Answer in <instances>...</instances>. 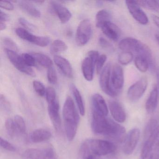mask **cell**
I'll list each match as a JSON object with an SVG mask.
<instances>
[{"mask_svg": "<svg viewBox=\"0 0 159 159\" xmlns=\"http://www.w3.org/2000/svg\"><path fill=\"white\" fill-rule=\"evenodd\" d=\"M91 126L95 134L112 138H120L125 132L124 127L119 124L93 110Z\"/></svg>", "mask_w": 159, "mask_h": 159, "instance_id": "1", "label": "cell"}, {"mask_svg": "<svg viewBox=\"0 0 159 159\" xmlns=\"http://www.w3.org/2000/svg\"><path fill=\"white\" fill-rule=\"evenodd\" d=\"M63 115L66 135L69 141H72L76 136L80 118L74 101L70 97H67L65 101Z\"/></svg>", "mask_w": 159, "mask_h": 159, "instance_id": "2", "label": "cell"}, {"mask_svg": "<svg viewBox=\"0 0 159 159\" xmlns=\"http://www.w3.org/2000/svg\"><path fill=\"white\" fill-rule=\"evenodd\" d=\"M116 150L115 145L107 140L89 139L82 144L80 153L82 156L91 154L95 156H104L114 152Z\"/></svg>", "mask_w": 159, "mask_h": 159, "instance_id": "3", "label": "cell"}, {"mask_svg": "<svg viewBox=\"0 0 159 159\" xmlns=\"http://www.w3.org/2000/svg\"><path fill=\"white\" fill-rule=\"evenodd\" d=\"M119 47L123 52H129L142 56L148 58L150 63L152 62L151 51L148 46L139 40L132 38L123 39L119 43Z\"/></svg>", "mask_w": 159, "mask_h": 159, "instance_id": "4", "label": "cell"}, {"mask_svg": "<svg viewBox=\"0 0 159 159\" xmlns=\"http://www.w3.org/2000/svg\"><path fill=\"white\" fill-rule=\"evenodd\" d=\"M124 84L123 70L120 65L114 64L111 67L110 77V87L112 97L120 93Z\"/></svg>", "mask_w": 159, "mask_h": 159, "instance_id": "5", "label": "cell"}, {"mask_svg": "<svg viewBox=\"0 0 159 159\" xmlns=\"http://www.w3.org/2000/svg\"><path fill=\"white\" fill-rule=\"evenodd\" d=\"M4 51L9 60L16 68L28 76L33 77L36 76L34 70L31 67L25 65L22 60L21 56H19L16 52L6 48H5Z\"/></svg>", "mask_w": 159, "mask_h": 159, "instance_id": "6", "label": "cell"}, {"mask_svg": "<svg viewBox=\"0 0 159 159\" xmlns=\"http://www.w3.org/2000/svg\"><path fill=\"white\" fill-rule=\"evenodd\" d=\"M92 34V25L90 20L84 19L78 26L76 35V42L79 46H84L89 42Z\"/></svg>", "mask_w": 159, "mask_h": 159, "instance_id": "7", "label": "cell"}, {"mask_svg": "<svg viewBox=\"0 0 159 159\" xmlns=\"http://www.w3.org/2000/svg\"><path fill=\"white\" fill-rule=\"evenodd\" d=\"M16 33L22 39L40 47H46L50 42V39L49 37L33 35L26 30L22 28L16 29Z\"/></svg>", "mask_w": 159, "mask_h": 159, "instance_id": "8", "label": "cell"}, {"mask_svg": "<svg viewBox=\"0 0 159 159\" xmlns=\"http://www.w3.org/2000/svg\"><path fill=\"white\" fill-rule=\"evenodd\" d=\"M148 85V79L146 77L139 79L128 89L127 93L128 99L133 102L139 100L146 92Z\"/></svg>", "mask_w": 159, "mask_h": 159, "instance_id": "9", "label": "cell"}, {"mask_svg": "<svg viewBox=\"0 0 159 159\" xmlns=\"http://www.w3.org/2000/svg\"><path fill=\"white\" fill-rule=\"evenodd\" d=\"M22 159H55V154L51 147L43 149L30 148L24 152Z\"/></svg>", "mask_w": 159, "mask_h": 159, "instance_id": "10", "label": "cell"}, {"mask_svg": "<svg viewBox=\"0 0 159 159\" xmlns=\"http://www.w3.org/2000/svg\"><path fill=\"white\" fill-rule=\"evenodd\" d=\"M125 2L129 12L136 21L142 25H147L148 23V16L136 1H126Z\"/></svg>", "mask_w": 159, "mask_h": 159, "instance_id": "11", "label": "cell"}, {"mask_svg": "<svg viewBox=\"0 0 159 159\" xmlns=\"http://www.w3.org/2000/svg\"><path fill=\"white\" fill-rule=\"evenodd\" d=\"M140 131L138 128H134L129 132L125 138L123 145L124 152L126 155L133 153L138 143Z\"/></svg>", "mask_w": 159, "mask_h": 159, "instance_id": "12", "label": "cell"}, {"mask_svg": "<svg viewBox=\"0 0 159 159\" xmlns=\"http://www.w3.org/2000/svg\"><path fill=\"white\" fill-rule=\"evenodd\" d=\"M112 65L108 63L100 72L99 84L102 91L110 96L112 97L110 87V77Z\"/></svg>", "mask_w": 159, "mask_h": 159, "instance_id": "13", "label": "cell"}, {"mask_svg": "<svg viewBox=\"0 0 159 159\" xmlns=\"http://www.w3.org/2000/svg\"><path fill=\"white\" fill-rule=\"evenodd\" d=\"M49 117L56 131L59 132L61 129V121L59 114V105L58 100L48 104Z\"/></svg>", "mask_w": 159, "mask_h": 159, "instance_id": "14", "label": "cell"}, {"mask_svg": "<svg viewBox=\"0 0 159 159\" xmlns=\"http://www.w3.org/2000/svg\"><path fill=\"white\" fill-rule=\"evenodd\" d=\"M92 110L100 115L107 117L108 114V109L105 99L101 95L95 94L92 98Z\"/></svg>", "mask_w": 159, "mask_h": 159, "instance_id": "15", "label": "cell"}, {"mask_svg": "<svg viewBox=\"0 0 159 159\" xmlns=\"http://www.w3.org/2000/svg\"><path fill=\"white\" fill-rule=\"evenodd\" d=\"M50 4L52 11L57 15L62 24H66L70 20L71 14L66 8L56 2H51Z\"/></svg>", "mask_w": 159, "mask_h": 159, "instance_id": "16", "label": "cell"}, {"mask_svg": "<svg viewBox=\"0 0 159 159\" xmlns=\"http://www.w3.org/2000/svg\"><path fill=\"white\" fill-rule=\"evenodd\" d=\"M109 108L111 116L118 122L123 123L126 119V114L120 103L114 100L109 101Z\"/></svg>", "mask_w": 159, "mask_h": 159, "instance_id": "17", "label": "cell"}, {"mask_svg": "<svg viewBox=\"0 0 159 159\" xmlns=\"http://www.w3.org/2000/svg\"><path fill=\"white\" fill-rule=\"evenodd\" d=\"M101 29L102 32L107 37L114 41H118L120 37V30L117 25L112 22L105 23Z\"/></svg>", "mask_w": 159, "mask_h": 159, "instance_id": "18", "label": "cell"}, {"mask_svg": "<svg viewBox=\"0 0 159 159\" xmlns=\"http://www.w3.org/2000/svg\"><path fill=\"white\" fill-rule=\"evenodd\" d=\"M54 61L65 76L68 78H72L73 76L72 67L66 59L60 56L56 55L54 57Z\"/></svg>", "mask_w": 159, "mask_h": 159, "instance_id": "19", "label": "cell"}, {"mask_svg": "<svg viewBox=\"0 0 159 159\" xmlns=\"http://www.w3.org/2000/svg\"><path fill=\"white\" fill-rule=\"evenodd\" d=\"M52 137V134L49 130L39 128L33 131L30 136V139L33 143H40L49 140Z\"/></svg>", "mask_w": 159, "mask_h": 159, "instance_id": "20", "label": "cell"}, {"mask_svg": "<svg viewBox=\"0 0 159 159\" xmlns=\"http://www.w3.org/2000/svg\"><path fill=\"white\" fill-rule=\"evenodd\" d=\"M158 87L155 85L152 88L146 101V109L148 113H152L155 111L158 105Z\"/></svg>", "mask_w": 159, "mask_h": 159, "instance_id": "21", "label": "cell"}, {"mask_svg": "<svg viewBox=\"0 0 159 159\" xmlns=\"http://www.w3.org/2000/svg\"><path fill=\"white\" fill-rule=\"evenodd\" d=\"M95 65L88 57H85L82 64V70L84 77L88 81L93 80Z\"/></svg>", "mask_w": 159, "mask_h": 159, "instance_id": "22", "label": "cell"}, {"mask_svg": "<svg viewBox=\"0 0 159 159\" xmlns=\"http://www.w3.org/2000/svg\"><path fill=\"white\" fill-rule=\"evenodd\" d=\"M19 6L23 11L29 15L36 18L40 17V11L29 2H19Z\"/></svg>", "mask_w": 159, "mask_h": 159, "instance_id": "23", "label": "cell"}, {"mask_svg": "<svg viewBox=\"0 0 159 159\" xmlns=\"http://www.w3.org/2000/svg\"><path fill=\"white\" fill-rule=\"evenodd\" d=\"M70 88L72 94L75 98L80 113L81 115L84 116L85 114V107L81 94L78 88L74 84H71Z\"/></svg>", "mask_w": 159, "mask_h": 159, "instance_id": "24", "label": "cell"}, {"mask_svg": "<svg viewBox=\"0 0 159 159\" xmlns=\"http://www.w3.org/2000/svg\"><path fill=\"white\" fill-rule=\"evenodd\" d=\"M111 16L108 11L106 10L99 11L96 16V26L98 28H101L105 23L111 22Z\"/></svg>", "mask_w": 159, "mask_h": 159, "instance_id": "25", "label": "cell"}, {"mask_svg": "<svg viewBox=\"0 0 159 159\" xmlns=\"http://www.w3.org/2000/svg\"><path fill=\"white\" fill-rule=\"evenodd\" d=\"M31 54L33 56L36 61L43 67L48 69L52 66L53 62L52 59L46 55L39 52L32 53Z\"/></svg>", "mask_w": 159, "mask_h": 159, "instance_id": "26", "label": "cell"}, {"mask_svg": "<svg viewBox=\"0 0 159 159\" xmlns=\"http://www.w3.org/2000/svg\"><path fill=\"white\" fill-rule=\"evenodd\" d=\"M134 64L136 67L141 72H146L150 65L148 58L142 56H137L136 57Z\"/></svg>", "mask_w": 159, "mask_h": 159, "instance_id": "27", "label": "cell"}, {"mask_svg": "<svg viewBox=\"0 0 159 159\" xmlns=\"http://www.w3.org/2000/svg\"><path fill=\"white\" fill-rule=\"evenodd\" d=\"M139 5L143 8L159 13V2L156 1H136Z\"/></svg>", "mask_w": 159, "mask_h": 159, "instance_id": "28", "label": "cell"}, {"mask_svg": "<svg viewBox=\"0 0 159 159\" xmlns=\"http://www.w3.org/2000/svg\"><path fill=\"white\" fill-rule=\"evenodd\" d=\"M67 49L66 44L61 40L54 41L50 47V52L52 54L65 52Z\"/></svg>", "mask_w": 159, "mask_h": 159, "instance_id": "29", "label": "cell"}, {"mask_svg": "<svg viewBox=\"0 0 159 159\" xmlns=\"http://www.w3.org/2000/svg\"><path fill=\"white\" fill-rule=\"evenodd\" d=\"M5 126L7 134L11 137H15L20 134L13 119L10 118L7 119L5 121Z\"/></svg>", "mask_w": 159, "mask_h": 159, "instance_id": "30", "label": "cell"}, {"mask_svg": "<svg viewBox=\"0 0 159 159\" xmlns=\"http://www.w3.org/2000/svg\"><path fill=\"white\" fill-rule=\"evenodd\" d=\"M133 54L129 52H123L119 55L118 61L121 65L126 66L130 64L134 58Z\"/></svg>", "mask_w": 159, "mask_h": 159, "instance_id": "31", "label": "cell"}, {"mask_svg": "<svg viewBox=\"0 0 159 159\" xmlns=\"http://www.w3.org/2000/svg\"><path fill=\"white\" fill-rule=\"evenodd\" d=\"M14 120L19 133L25 134L26 132V125L24 118L20 115H16L15 116Z\"/></svg>", "mask_w": 159, "mask_h": 159, "instance_id": "32", "label": "cell"}, {"mask_svg": "<svg viewBox=\"0 0 159 159\" xmlns=\"http://www.w3.org/2000/svg\"><path fill=\"white\" fill-rule=\"evenodd\" d=\"M158 126L157 122L156 121V120L152 119L149 121L144 132V137L145 139L148 137L155 131Z\"/></svg>", "mask_w": 159, "mask_h": 159, "instance_id": "33", "label": "cell"}, {"mask_svg": "<svg viewBox=\"0 0 159 159\" xmlns=\"http://www.w3.org/2000/svg\"><path fill=\"white\" fill-rule=\"evenodd\" d=\"M21 58L28 66H35L36 65V59L32 54L24 53L21 55Z\"/></svg>", "mask_w": 159, "mask_h": 159, "instance_id": "34", "label": "cell"}, {"mask_svg": "<svg viewBox=\"0 0 159 159\" xmlns=\"http://www.w3.org/2000/svg\"><path fill=\"white\" fill-rule=\"evenodd\" d=\"M47 79L50 84H55L57 82V77L55 70L52 66L48 69L47 72Z\"/></svg>", "mask_w": 159, "mask_h": 159, "instance_id": "35", "label": "cell"}, {"mask_svg": "<svg viewBox=\"0 0 159 159\" xmlns=\"http://www.w3.org/2000/svg\"><path fill=\"white\" fill-rule=\"evenodd\" d=\"M33 86L36 93L40 96L43 97L46 93V90L42 83L38 80H35L33 82Z\"/></svg>", "mask_w": 159, "mask_h": 159, "instance_id": "36", "label": "cell"}, {"mask_svg": "<svg viewBox=\"0 0 159 159\" xmlns=\"http://www.w3.org/2000/svg\"><path fill=\"white\" fill-rule=\"evenodd\" d=\"M46 98L48 104L57 100L55 90L53 87H49L46 89Z\"/></svg>", "mask_w": 159, "mask_h": 159, "instance_id": "37", "label": "cell"}, {"mask_svg": "<svg viewBox=\"0 0 159 159\" xmlns=\"http://www.w3.org/2000/svg\"><path fill=\"white\" fill-rule=\"evenodd\" d=\"M4 45L6 47V49L15 52H18V47L17 44L10 38H4L3 40Z\"/></svg>", "mask_w": 159, "mask_h": 159, "instance_id": "38", "label": "cell"}, {"mask_svg": "<svg viewBox=\"0 0 159 159\" xmlns=\"http://www.w3.org/2000/svg\"><path fill=\"white\" fill-rule=\"evenodd\" d=\"M98 42H99V45L103 49H105L106 51L111 52L114 50V48L112 44L109 42L107 39H104V38L100 37L98 40Z\"/></svg>", "mask_w": 159, "mask_h": 159, "instance_id": "39", "label": "cell"}, {"mask_svg": "<svg viewBox=\"0 0 159 159\" xmlns=\"http://www.w3.org/2000/svg\"><path fill=\"white\" fill-rule=\"evenodd\" d=\"M0 145L2 148L6 150L11 152H16L17 148L13 144H11L9 141L4 139L2 137L0 138Z\"/></svg>", "mask_w": 159, "mask_h": 159, "instance_id": "40", "label": "cell"}, {"mask_svg": "<svg viewBox=\"0 0 159 159\" xmlns=\"http://www.w3.org/2000/svg\"><path fill=\"white\" fill-rule=\"evenodd\" d=\"M107 57L106 55H101L99 56L96 63V70L98 74H99L103 70L104 64L107 61Z\"/></svg>", "mask_w": 159, "mask_h": 159, "instance_id": "41", "label": "cell"}, {"mask_svg": "<svg viewBox=\"0 0 159 159\" xmlns=\"http://www.w3.org/2000/svg\"><path fill=\"white\" fill-rule=\"evenodd\" d=\"M1 107L3 110L9 111L11 110V105L6 98L2 94L1 95Z\"/></svg>", "mask_w": 159, "mask_h": 159, "instance_id": "42", "label": "cell"}, {"mask_svg": "<svg viewBox=\"0 0 159 159\" xmlns=\"http://www.w3.org/2000/svg\"><path fill=\"white\" fill-rule=\"evenodd\" d=\"M19 23L26 29L30 30H34L36 27L33 24L29 22L28 20H26L24 18H20L19 19Z\"/></svg>", "mask_w": 159, "mask_h": 159, "instance_id": "43", "label": "cell"}, {"mask_svg": "<svg viewBox=\"0 0 159 159\" xmlns=\"http://www.w3.org/2000/svg\"><path fill=\"white\" fill-rule=\"evenodd\" d=\"M99 54L98 52L96 51H91L88 52V57L92 60L94 65H96L98 60L99 58Z\"/></svg>", "mask_w": 159, "mask_h": 159, "instance_id": "44", "label": "cell"}, {"mask_svg": "<svg viewBox=\"0 0 159 159\" xmlns=\"http://www.w3.org/2000/svg\"><path fill=\"white\" fill-rule=\"evenodd\" d=\"M0 7L2 9L8 10V11H13L14 9L13 4L11 2L7 1L1 2Z\"/></svg>", "mask_w": 159, "mask_h": 159, "instance_id": "45", "label": "cell"}, {"mask_svg": "<svg viewBox=\"0 0 159 159\" xmlns=\"http://www.w3.org/2000/svg\"><path fill=\"white\" fill-rule=\"evenodd\" d=\"M9 19H10V17L7 14L2 11H1L0 12V20L1 21L0 22L5 23V22L9 21Z\"/></svg>", "mask_w": 159, "mask_h": 159, "instance_id": "46", "label": "cell"}, {"mask_svg": "<svg viewBox=\"0 0 159 159\" xmlns=\"http://www.w3.org/2000/svg\"><path fill=\"white\" fill-rule=\"evenodd\" d=\"M152 20L154 24L159 28V16L153 15L152 16Z\"/></svg>", "mask_w": 159, "mask_h": 159, "instance_id": "47", "label": "cell"}, {"mask_svg": "<svg viewBox=\"0 0 159 159\" xmlns=\"http://www.w3.org/2000/svg\"><path fill=\"white\" fill-rule=\"evenodd\" d=\"M148 159H159V153L152 152Z\"/></svg>", "mask_w": 159, "mask_h": 159, "instance_id": "48", "label": "cell"}, {"mask_svg": "<svg viewBox=\"0 0 159 159\" xmlns=\"http://www.w3.org/2000/svg\"><path fill=\"white\" fill-rule=\"evenodd\" d=\"M83 159H98V158L97 156L89 154V155H86V156L83 157Z\"/></svg>", "mask_w": 159, "mask_h": 159, "instance_id": "49", "label": "cell"}, {"mask_svg": "<svg viewBox=\"0 0 159 159\" xmlns=\"http://www.w3.org/2000/svg\"><path fill=\"white\" fill-rule=\"evenodd\" d=\"M6 25L4 22H0V30L1 31L5 30L6 28Z\"/></svg>", "mask_w": 159, "mask_h": 159, "instance_id": "50", "label": "cell"}, {"mask_svg": "<svg viewBox=\"0 0 159 159\" xmlns=\"http://www.w3.org/2000/svg\"><path fill=\"white\" fill-rule=\"evenodd\" d=\"M155 38H156V40H157V43H158L159 46V35H156V36H155Z\"/></svg>", "mask_w": 159, "mask_h": 159, "instance_id": "51", "label": "cell"}, {"mask_svg": "<svg viewBox=\"0 0 159 159\" xmlns=\"http://www.w3.org/2000/svg\"><path fill=\"white\" fill-rule=\"evenodd\" d=\"M34 2H36V3H39V4H42L44 2V1H35Z\"/></svg>", "mask_w": 159, "mask_h": 159, "instance_id": "52", "label": "cell"}]
</instances>
